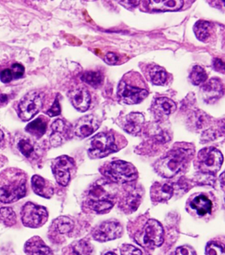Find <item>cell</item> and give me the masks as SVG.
<instances>
[{
	"mask_svg": "<svg viewBox=\"0 0 225 255\" xmlns=\"http://www.w3.org/2000/svg\"><path fill=\"white\" fill-rule=\"evenodd\" d=\"M0 177V202L2 203H12L25 196L27 180L25 174L17 170H9Z\"/></svg>",
	"mask_w": 225,
	"mask_h": 255,
	"instance_id": "1",
	"label": "cell"
},
{
	"mask_svg": "<svg viewBox=\"0 0 225 255\" xmlns=\"http://www.w3.org/2000/svg\"><path fill=\"white\" fill-rule=\"evenodd\" d=\"M192 155L193 151L191 149L178 147L172 149L157 162L156 170L164 177H174L183 169Z\"/></svg>",
	"mask_w": 225,
	"mask_h": 255,
	"instance_id": "2",
	"label": "cell"
},
{
	"mask_svg": "<svg viewBox=\"0 0 225 255\" xmlns=\"http://www.w3.org/2000/svg\"><path fill=\"white\" fill-rule=\"evenodd\" d=\"M103 175L114 183H125L135 181L138 173L132 164L117 160L111 162L105 167Z\"/></svg>",
	"mask_w": 225,
	"mask_h": 255,
	"instance_id": "3",
	"label": "cell"
},
{
	"mask_svg": "<svg viewBox=\"0 0 225 255\" xmlns=\"http://www.w3.org/2000/svg\"><path fill=\"white\" fill-rule=\"evenodd\" d=\"M135 240L144 248H159L163 244L164 241L163 226L157 220H148L141 234L135 237Z\"/></svg>",
	"mask_w": 225,
	"mask_h": 255,
	"instance_id": "4",
	"label": "cell"
},
{
	"mask_svg": "<svg viewBox=\"0 0 225 255\" xmlns=\"http://www.w3.org/2000/svg\"><path fill=\"white\" fill-rule=\"evenodd\" d=\"M44 97L42 93L32 91L25 95L18 105V116L27 122L35 117L43 107Z\"/></svg>",
	"mask_w": 225,
	"mask_h": 255,
	"instance_id": "5",
	"label": "cell"
},
{
	"mask_svg": "<svg viewBox=\"0 0 225 255\" xmlns=\"http://www.w3.org/2000/svg\"><path fill=\"white\" fill-rule=\"evenodd\" d=\"M117 151V147L113 134L101 132L91 139L88 155L91 159H101Z\"/></svg>",
	"mask_w": 225,
	"mask_h": 255,
	"instance_id": "6",
	"label": "cell"
},
{
	"mask_svg": "<svg viewBox=\"0 0 225 255\" xmlns=\"http://www.w3.org/2000/svg\"><path fill=\"white\" fill-rule=\"evenodd\" d=\"M199 168L203 173L216 174L224 163V155L214 147H206L198 155Z\"/></svg>",
	"mask_w": 225,
	"mask_h": 255,
	"instance_id": "7",
	"label": "cell"
},
{
	"mask_svg": "<svg viewBox=\"0 0 225 255\" xmlns=\"http://www.w3.org/2000/svg\"><path fill=\"white\" fill-rule=\"evenodd\" d=\"M48 213L43 206L27 202L21 211V220L24 226L30 228H38L47 222Z\"/></svg>",
	"mask_w": 225,
	"mask_h": 255,
	"instance_id": "8",
	"label": "cell"
},
{
	"mask_svg": "<svg viewBox=\"0 0 225 255\" xmlns=\"http://www.w3.org/2000/svg\"><path fill=\"white\" fill-rule=\"evenodd\" d=\"M87 206L97 213L110 210L113 206L111 196L103 189L101 185H95L89 192Z\"/></svg>",
	"mask_w": 225,
	"mask_h": 255,
	"instance_id": "9",
	"label": "cell"
},
{
	"mask_svg": "<svg viewBox=\"0 0 225 255\" xmlns=\"http://www.w3.org/2000/svg\"><path fill=\"white\" fill-rule=\"evenodd\" d=\"M74 165V160L67 155L54 159L52 163V170L57 183L63 187L68 185L70 181L71 171Z\"/></svg>",
	"mask_w": 225,
	"mask_h": 255,
	"instance_id": "10",
	"label": "cell"
},
{
	"mask_svg": "<svg viewBox=\"0 0 225 255\" xmlns=\"http://www.w3.org/2000/svg\"><path fill=\"white\" fill-rule=\"evenodd\" d=\"M123 229L117 222H105L99 225L93 233L95 240L99 242H107L120 238Z\"/></svg>",
	"mask_w": 225,
	"mask_h": 255,
	"instance_id": "11",
	"label": "cell"
},
{
	"mask_svg": "<svg viewBox=\"0 0 225 255\" xmlns=\"http://www.w3.org/2000/svg\"><path fill=\"white\" fill-rule=\"evenodd\" d=\"M149 95L145 89L129 86L126 82H121L117 89V96L121 101L128 105L138 104Z\"/></svg>",
	"mask_w": 225,
	"mask_h": 255,
	"instance_id": "12",
	"label": "cell"
},
{
	"mask_svg": "<svg viewBox=\"0 0 225 255\" xmlns=\"http://www.w3.org/2000/svg\"><path fill=\"white\" fill-rule=\"evenodd\" d=\"M51 128L52 131L50 136V142L52 146H60L70 137V125L62 119H56L52 123Z\"/></svg>",
	"mask_w": 225,
	"mask_h": 255,
	"instance_id": "13",
	"label": "cell"
},
{
	"mask_svg": "<svg viewBox=\"0 0 225 255\" xmlns=\"http://www.w3.org/2000/svg\"><path fill=\"white\" fill-rule=\"evenodd\" d=\"M100 126L99 119L94 115H86L79 119L74 127V133L80 138H85L94 133Z\"/></svg>",
	"mask_w": 225,
	"mask_h": 255,
	"instance_id": "14",
	"label": "cell"
},
{
	"mask_svg": "<svg viewBox=\"0 0 225 255\" xmlns=\"http://www.w3.org/2000/svg\"><path fill=\"white\" fill-rule=\"evenodd\" d=\"M69 99L74 108L80 112L88 110L90 106L91 97L88 90L85 88L74 89L68 93Z\"/></svg>",
	"mask_w": 225,
	"mask_h": 255,
	"instance_id": "15",
	"label": "cell"
},
{
	"mask_svg": "<svg viewBox=\"0 0 225 255\" xmlns=\"http://www.w3.org/2000/svg\"><path fill=\"white\" fill-rule=\"evenodd\" d=\"M224 86L218 79H211L202 88L204 100L207 103H214L224 95Z\"/></svg>",
	"mask_w": 225,
	"mask_h": 255,
	"instance_id": "16",
	"label": "cell"
},
{
	"mask_svg": "<svg viewBox=\"0 0 225 255\" xmlns=\"http://www.w3.org/2000/svg\"><path fill=\"white\" fill-rule=\"evenodd\" d=\"M25 252L27 255H54L52 250L39 237H34L26 243Z\"/></svg>",
	"mask_w": 225,
	"mask_h": 255,
	"instance_id": "17",
	"label": "cell"
},
{
	"mask_svg": "<svg viewBox=\"0 0 225 255\" xmlns=\"http://www.w3.org/2000/svg\"><path fill=\"white\" fill-rule=\"evenodd\" d=\"M31 185L32 190L37 195L45 198H50L53 196V186L40 176L34 175L32 177Z\"/></svg>",
	"mask_w": 225,
	"mask_h": 255,
	"instance_id": "18",
	"label": "cell"
},
{
	"mask_svg": "<svg viewBox=\"0 0 225 255\" xmlns=\"http://www.w3.org/2000/svg\"><path fill=\"white\" fill-rule=\"evenodd\" d=\"M174 189L168 183H157L151 189V198L153 201H167L172 197Z\"/></svg>",
	"mask_w": 225,
	"mask_h": 255,
	"instance_id": "19",
	"label": "cell"
},
{
	"mask_svg": "<svg viewBox=\"0 0 225 255\" xmlns=\"http://www.w3.org/2000/svg\"><path fill=\"white\" fill-rule=\"evenodd\" d=\"M144 121L143 115L139 113H131L125 116L123 121V129L127 133L136 134L141 131Z\"/></svg>",
	"mask_w": 225,
	"mask_h": 255,
	"instance_id": "20",
	"label": "cell"
},
{
	"mask_svg": "<svg viewBox=\"0 0 225 255\" xmlns=\"http://www.w3.org/2000/svg\"><path fill=\"white\" fill-rule=\"evenodd\" d=\"M153 107L154 112L159 116H168L176 111V105L167 97H161L156 99Z\"/></svg>",
	"mask_w": 225,
	"mask_h": 255,
	"instance_id": "21",
	"label": "cell"
},
{
	"mask_svg": "<svg viewBox=\"0 0 225 255\" xmlns=\"http://www.w3.org/2000/svg\"><path fill=\"white\" fill-rule=\"evenodd\" d=\"M212 202L204 194L196 196L190 202V207L196 210L199 216L210 214L212 210Z\"/></svg>",
	"mask_w": 225,
	"mask_h": 255,
	"instance_id": "22",
	"label": "cell"
},
{
	"mask_svg": "<svg viewBox=\"0 0 225 255\" xmlns=\"http://www.w3.org/2000/svg\"><path fill=\"white\" fill-rule=\"evenodd\" d=\"M184 1H149V7L153 11H178L181 9Z\"/></svg>",
	"mask_w": 225,
	"mask_h": 255,
	"instance_id": "23",
	"label": "cell"
},
{
	"mask_svg": "<svg viewBox=\"0 0 225 255\" xmlns=\"http://www.w3.org/2000/svg\"><path fill=\"white\" fill-rule=\"evenodd\" d=\"M47 129V121L44 117H40L35 120L28 123L25 130L30 135L40 138L45 133Z\"/></svg>",
	"mask_w": 225,
	"mask_h": 255,
	"instance_id": "24",
	"label": "cell"
},
{
	"mask_svg": "<svg viewBox=\"0 0 225 255\" xmlns=\"http://www.w3.org/2000/svg\"><path fill=\"white\" fill-rule=\"evenodd\" d=\"M52 227L59 234H67L72 232L74 229V222L70 218L60 216L54 220Z\"/></svg>",
	"mask_w": 225,
	"mask_h": 255,
	"instance_id": "25",
	"label": "cell"
},
{
	"mask_svg": "<svg viewBox=\"0 0 225 255\" xmlns=\"http://www.w3.org/2000/svg\"><path fill=\"white\" fill-rule=\"evenodd\" d=\"M211 24L206 21H199L194 27L196 37L201 41H206L210 35Z\"/></svg>",
	"mask_w": 225,
	"mask_h": 255,
	"instance_id": "26",
	"label": "cell"
},
{
	"mask_svg": "<svg viewBox=\"0 0 225 255\" xmlns=\"http://www.w3.org/2000/svg\"><path fill=\"white\" fill-rule=\"evenodd\" d=\"M150 77L153 84L162 86L167 81V74L165 69L159 66H155L150 70Z\"/></svg>",
	"mask_w": 225,
	"mask_h": 255,
	"instance_id": "27",
	"label": "cell"
},
{
	"mask_svg": "<svg viewBox=\"0 0 225 255\" xmlns=\"http://www.w3.org/2000/svg\"><path fill=\"white\" fill-rule=\"evenodd\" d=\"M92 247L89 242L80 240L75 242L71 246L72 255H91L92 254Z\"/></svg>",
	"mask_w": 225,
	"mask_h": 255,
	"instance_id": "28",
	"label": "cell"
},
{
	"mask_svg": "<svg viewBox=\"0 0 225 255\" xmlns=\"http://www.w3.org/2000/svg\"><path fill=\"white\" fill-rule=\"evenodd\" d=\"M17 222V216L11 208H0V224L7 227L14 226Z\"/></svg>",
	"mask_w": 225,
	"mask_h": 255,
	"instance_id": "29",
	"label": "cell"
},
{
	"mask_svg": "<svg viewBox=\"0 0 225 255\" xmlns=\"http://www.w3.org/2000/svg\"><path fill=\"white\" fill-rule=\"evenodd\" d=\"M82 80L89 86L97 88L103 82V76L101 72L89 71L82 75Z\"/></svg>",
	"mask_w": 225,
	"mask_h": 255,
	"instance_id": "30",
	"label": "cell"
},
{
	"mask_svg": "<svg viewBox=\"0 0 225 255\" xmlns=\"http://www.w3.org/2000/svg\"><path fill=\"white\" fill-rule=\"evenodd\" d=\"M190 81L192 84L195 86H200L203 84L208 79V74L202 67L200 66H195L192 69L191 73L190 75Z\"/></svg>",
	"mask_w": 225,
	"mask_h": 255,
	"instance_id": "31",
	"label": "cell"
},
{
	"mask_svg": "<svg viewBox=\"0 0 225 255\" xmlns=\"http://www.w3.org/2000/svg\"><path fill=\"white\" fill-rule=\"evenodd\" d=\"M18 149L27 158H30L34 152V147L27 139H22L17 144Z\"/></svg>",
	"mask_w": 225,
	"mask_h": 255,
	"instance_id": "32",
	"label": "cell"
},
{
	"mask_svg": "<svg viewBox=\"0 0 225 255\" xmlns=\"http://www.w3.org/2000/svg\"><path fill=\"white\" fill-rule=\"evenodd\" d=\"M206 255H225L224 246L216 242L209 243L206 248Z\"/></svg>",
	"mask_w": 225,
	"mask_h": 255,
	"instance_id": "33",
	"label": "cell"
},
{
	"mask_svg": "<svg viewBox=\"0 0 225 255\" xmlns=\"http://www.w3.org/2000/svg\"><path fill=\"white\" fill-rule=\"evenodd\" d=\"M121 255H143L140 250L131 245H123L120 248Z\"/></svg>",
	"mask_w": 225,
	"mask_h": 255,
	"instance_id": "34",
	"label": "cell"
},
{
	"mask_svg": "<svg viewBox=\"0 0 225 255\" xmlns=\"http://www.w3.org/2000/svg\"><path fill=\"white\" fill-rule=\"evenodd\" d=\"M61 113V107L58 97H56L53 105L46 112V114L48 115L50 117H54L58 116Z\"/></svg>",
	"mask_w": 225,
	"mask_h": 255,
	"instance_id": "35",
	"label": "cell"
},
{
	"mask_svg": "<svg viewBox=\"0 0 225 255\" xmlns=\"http://www.w3.org/2000/svg\"><path fill=\"white\" fill-rule=\"evenodd\" d=\"M11 70L15 80L22 78L25 73V68L23 65L18 63L12 65Z\"/></svg>",
	"mask_w": 225,
	"mask_h": 255,
	"instance_id": "36",
	"label": "cell"
},
{
	"mask_svg": "<svg viewBox=\"0 0 225 255\" xmlns=\"http://www.w3.org/2000/svg\"><path fill=\"white\" fill-rule=\"evenodd\" d=\"M140 200V196L137 192H133L129 194L126 200L127 206L130 207L131 209L136 210L135 206H138V202Z\"/></svg>",
	"mask_w": 225,
	"mask_h": 255,
	"instance_id": "37",
	"label": "cell"
},
{
	"mask_svg": "<svg viewBox=\"0 0 225 255\" xmlns=\"http://www.w3.org/2000/svg\"><path fill=\"white\" fill-rule=\"evenodd\" d=\"M13 80V76L11 69H5L0 73V80L3 84H8Z\"/></svg>",
	"mask_w": 225,
	"mask_h": 255,
	"instance_id": "38",
	"label": "cell"
},
{
	"mask_svg": "<svg viewBox=\"0 0 225 255\" xmlns=\"http://www.w3.org/2000/svg\"><path fill=\"white\" fill-rule=\"evenodd\" d=\"M176 255H196L195 251L189 246L180 247L176 250Z\"/></svg>",
	"mask_w": 225,
	"mask_h": 255,
	"instance_id": "39",
	"label": "cell"
},
{
	"mask_svg": "<svg viewBox=\"0 0 225 255\" xmlns=\"http://www.w3.org/2000/svg\"><path fill=\"white\" fill-rule=\"evenodd\" d=\"M119 57L113 52H109L105 56V61L109 65H115L118 62Z\"/></svg>",
	"mask_w": 225,
	"mask_h": 255,
	"instance_id": "40",
	"label": "cell"
},
{
	"mask_svg": "<svg viewBox=\"0 0 225 255\" xmlns=\"http://www.w3.org/2000/svg\"><path fill=\"white\" fill-rule=\"evenodd\" d=\"M213 66H214V68L217 72L224 74L225 63L222 59H220V58H216V59H214V62H213Z\"/></svg>",
	"mask_w": 225,
	"mask_h": 255,
	"instance_id": "41",
	"label": "cell"
},
{
	"mask_svg": "<svg viewBox=\"0 0 225 255\" xmlns=\"http://www.w3.org/2000/svg\"><path fill=\"white\" fill-rule=\"evenodd\" d=\"M139 3V1H119V3L120 4H127L129 6H133V7H135V6L138 5Z\"/></svg>",
	"mask_w": 225,
	"mask_h": 255,
	"instance_id": "42",
	"label": "cell"
},
{
	"mask_svg": "<svg viewBox=\"0 0 225 255\" xmlns=\"http://www.w3.org/2000/svg\"><path fill=\"white\" fill-rule=\"evenodd\" d=\"M8 101V97L7 95L1 94L0 95V105L4 104L6 103Z\"/></svg>",
	"mask_w": 225,
	"mask_h": 255,
	"instance_id": "43",
	"label": "cell"
},
{
	"mask_svg": "<svg viewBox=\"0 0 225 255\" xmlns=\"http://www.w3.org/2000/svg\"><path fill=\"white\" fill-rule=\"evenodd\" d=\"M4 141V133L3 131L0 129V147L3 144Z\"/></svg>",
	"mask_w": 225,
	"mask_h": 255,
	"instance_id": "44",
	"label": "cell"
},
{
	"mask_svg": "<svg viewBox=\"0 0 225 255\" xmlns=\"http://www.w3.org/2000/svg\"><path fill=\"white\" fill-rule=\"evenodd\" d=\"M221 179H220L221 181H222V185H223V187H224V173H222V176H221Z\"/></svg>",
	"mask_w": 225,
	"mask_h": 255,
	"instance_id": "45",
	"label": "cell"
},
{
	"mask_svg": "<svg viewBox=\"0 0 225 255\" xmlns=\"http://www.w3.org/2000/svg\"><path fill=\"white\" fill-rule=\"evenodd\" d=\"M104 255H116L115 254H113V253L112 252H109L107 253V254H105Z\"/></svg>",
	"mask_w": 225,
	"mask_h": 255,
	"instance_id": "46",
	"label": "cell"
}]
</instances>
